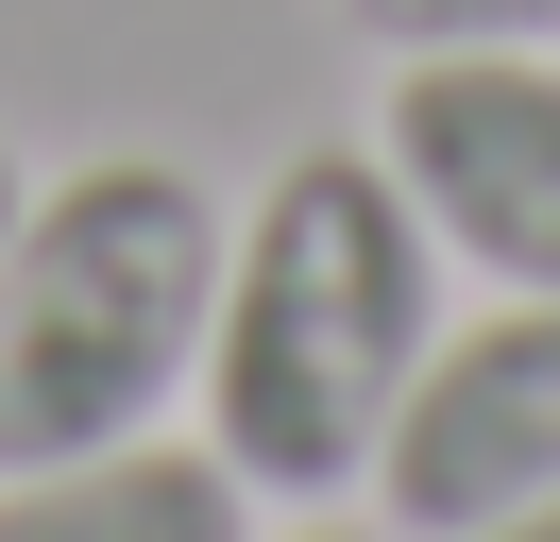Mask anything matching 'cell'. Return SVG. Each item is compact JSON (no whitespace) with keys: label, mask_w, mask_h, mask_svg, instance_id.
I'll use <instances>...</instances> for the list:
<instances>
[{"label":"cell","mask_w":560,"mask_h":542,"mask_svg":"<svg viewBox=\"0 0 560 542\" xmlns=\"http://www.w3.org/2000/svg\"><path fill=\"white\" fill-rule=\"evenodd\" d=\"M442 339V237L390 187V153H289L272 203L221 237L205 424L255 492H357Z\"/></svg>","instance_id":"1"},{"label":"cell","mask_w":560,"mask_h":542,"mask_svg":"<svg viewBox=\"0 0 560 542\" xmlns=\"http://www.w3.org/2000/svg\"><path fill=\"white\" fill-rule=\"evenodd\" d=\"M221 187L171 153H85L0 237V474L153 440V406L205 390L221 322Z\"/></svg>","instance_id":"2"},{"label":"cell","mask_w":560,"mask_h":542,"mask_svg":"<svg viewBox=\"0 0 560 542\" xmlns=\"http://www.w3.org/2000/svg\"><path fill=\"white\" fill-rule=\"evenodd\" d=\"M560 492V288H510L492 322L424 339L408 406L374 440V508L408 542H476Z\"/></svg>","instance_id":"3"},{"label":"cell","mask_w":560,"mask_h":542,"mask_svg":"<svg viewBox=\"0 0 560 542\" xmlns=\"http://www.w3.org/2000/svg\"><path fill=\"white\" fill-rule=\"evenodd\" d=\"M390 187L492 288H560V68L544 51H408V85H390Z\"/></svg>","instance_id":"4"},{"label":"cell","mask_w":560,"mask_h":542,"mask_svg":"<svg viewBox=\"0 0 560 542\" xmlns=\"http://www.w3.org/2000/svg\"><path fill=\"white\" fill-rule=\"evenodd\" d=\"M0 542H255V474L221 440H103L0 474Z\"/></svg>","instance_id":"5"},{"label":"cell","mask_w":560,"mask_h":542,"mask_svg":"<svg viewBox=\"0 0 560 542\" xmlns=\"http://www.w3.org/2000/svg\"><path fill=\"white\" fill-rule=\"evenodd\" d=\"M390 68L408 51H560V0H340Z\"/></svg>","instance_id":"6"},{"label":"cell","mask_w":560,"mask_h":542,"mask_svg":"<svg viewBox=\"0 0 560 542\" xmlns=\"http://www.w3.org/2000/svg\"><path fill=\"white\" fill-rule=\"evenodd\" d=\"M476 542H560V492H544V508H510V526H476Z\"/></svg>","instance_id":"7"},{"label":"cell","mask_w":560,"mask_h":542,"mask_svg":"<svg viewBox=\"0 0 560 542\" xmlns=\"http://www.w3.org/2000/svg\"><path fill=\"white\" fill-rule=\"evenodd\" d=\"M18 203H35V169H18V153H0V237H18Z\"/></svg>","instance_id":"8"},{"label":"cell","mask_w":560,"mask_h":542,"mask_svg":"<svg viewBox=\"0 0 560 542\" xmlns=\"http://www.w3.org/2000/svg\"><path fill=\"white\" fill-rule=\"evenodd\" d=\"M289 542H357V526H289Z\"/></svg>","instance_id":"9"}]
</instances>
